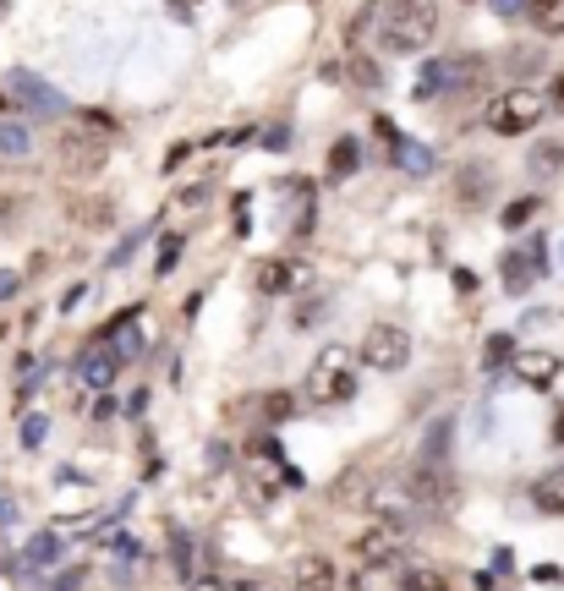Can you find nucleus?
I'll return each mask as SVG.
<instances>
[{
  "label": "nucleus",
  "instance_id": "nucleus-2",
  "mask_svg": "<svg viewBox=\"0 0 564 591\" xmlns=\"http://www.w3.org/2000/svg\"><path fill=\"white\" fill-rule=\"evenodd\" d=\"M307 400L334 411V405H351L356 400V356L345 345H324L313 373H307Z\"/></svg>",
  "mask_w": 564,
  "mask_h": 591
},
{
  "label": "nucleus",
  "instance_id": "nucleus-27",
  "mask_svg": "<svg viewBox=\"0 0 564 591\" xmlns=\"http://www.w3.org/2000/svg\"><path fill=\"white\" fill-rule=\"evenodd\" d=\"M537 209H542V198H515V203L504 209V231H520V225H526Z\"/></svg>",
  "mask_w": 564,
  "mask_h": 591
},
{
  "label": "nucleus",
  "instance_id": "nucleus-13",
  "mask_svg": "<svg viewBox=\"0 0 564 591\" xmlns=\"http://www.w3.org/2000/svg\"><path fill=\"white\" fill-rule=\"evenodd\" d=\"M121 367H127V362H121L110 345H89V351H83V362H78V378H83L89 389H105Z\"/></svg>",
  "mask_w": 564,
  "mask_h": 591
},
{
  "label": "nucleus",
  "instance_id": "nucleus-14",
  "mask_svg": "<svg viewBox=\"0 0 564 591\" xmlns=\"http://www.w3.org/2000/svg\"><path fill=\"white\" fill-rule=\"evenodd\" d=\"M367 504H373V515H378L384 525H395V531L411 520V493H406V482H400V487H378Z\"/></svg>",
  "mask_w": 564,
  "mask_h": 591
},
{
  "label": "nucleus",
  "instance_id": "nucleus-46",
  "mask_svg": "<svg viewBox=\"0 0 564 591\" xmlns=\"http://www.w3.org/2000/svg\"><path fill=\"white\" fill-rule=\"evenodd\" d=\"M203 591H214V586H203ZM220 591H225V586H220Z\"/></svg>",
  "mask_w": 564,
  "mask_h": 591
},
{
  "label": "nucleus",
  "instance_id": "nucleus-29",
  "mask_svg": "<svg viewBox=\"0 0 564 591\" xmlns=\"http://www.w3.org/2000/svg\"><path fill=\"white\" fill-rule=\"evenodd\" d=\"M171 564H176V575H181V586H187V580H192V536H187V531L171 542Z\"/></svg>",
  "mask_w": 564,
  "mask_h": 591
},
{
  "label": "nucleus",
  "instance_id": "nucleus-33",
  "mask_svg": "<svg viewBox=\"0 0 564 591\" xmlns=\"http://www.w3.org/2000/svg\"><path fill=\"white\" fill-rule=\"evenodd\" d=\"M285 143H291V127H285V121L263 127V149H269V154H285Z\"/></svg>",
  "mask_w": 564,
  "mask_h": 591
},
{
  "label": "nucleus",
  "instance_id": "nucleus-6",
  "mask_svg": "<svg viewBox=\"0 0 564 591\" xmlns=\"http://www.w3.org/2000/svg\"><path fill=\"white\" fill-rule=\"evenodd\" d=\"M7 94L23 105V110H39V116H61L67 110V94L61 88H50L45 78H34V72H7Z\"/></svg>",
  "mask_w": 564,
  "mask_h": 591
},
{
  "label": "nucleus",
  "instance_id": "nucleus-12",
  "mask_svg": "<svg viewBox=\"0 0 564 591\" xmlns=\"http://www.w3.org/2000/svg\"><path fill=\"white\" fill-rule=\"evenodd\" d=\"M406 493H411V504H422V509H444V504H449V482H444L438 465H416V471L406 476Z\"/></svg>",
  "mask_w": 564,
  "mask_h": 591
},
{
  "label": "nucleus",
  "instance_id": "nucleus-26",
  "mask_svg": "<svg viewBox=\"0 0 564 591\" xmlns=\"http://www.w3.org/2000/svg\"><path fill=\"white\" fill-rule=\"evenodd\" d=\"M345 78H351L356 88H367V94H373V88H384V72H378V67H373L367 56H351V67H345Z\"/></svg>",
  "mask_w": 564,
  "mask_h": 591
},
{
  "label": "nucleus",
  "instance_id": "nucleus-30",
  "mask_svg": "<svg viewBox=\"0 0 564 591\" xmlns=\"http://www.w3.org/2000/svg\"><path fill=\"white\" fill-rule=\"evenodd\" d=\"M263 416H269V422H291V416H296V400H291L285 389H274V394L263 400Z\"/></svg>",
  "mask_w": 564,
  "mask_h": 591
},
{
  "label": "nucleus",
  "instance_id": "nucleus-9",
  "mask_svg": "<svg viewBox=\"0 0 564 591\" xmlns=\"http://www.w3.org/2000/svg\"><path fill=\"white\" fill-rule=\"evenodd\" d=\"M356 564H395L400 558V531L395 525H367L356 542H351Z\"/></svg>",
  "mask_w": 564,
  "mask_h": 591
},
{
  "label": "nucleus",
  "instance_id": "nucleus-28",
  "mask_svg": "<svg viewBox=\"0 0 564 591\" xmlns=\"http://www.w3.org/2000/svg\"><path fill=\"white\" fill-rule=\"evenodd\" d=\"M45 438H50V416H23V449H45Z\"/></svg>",
  "mask_w": 564,
  "mask_h": 591
},
{
  "label": "nucleus",
  "instance_id": "nucleus-1",
  "mask_svg": "<svg viewBox=\"0 0 564 591\" xmlns=\"http://www.w3.org/2000/svg\"><path fill=\"white\" fill-rule=\"evenodd\" d=\"M378 39L389 56H422L438 39V0H384Z\"/></svg>",
  "mask_w": 564,
  "mask_h": 591
},
{
  "label": "nucleus",
  "instance_id": "nucleus-32",
  "mask_svg": "<svg viewBox=\"0 0 564 591\" xmlns=\"http://www.w3.org/2000/svg\"><path fill=\"white\" fill-rule=\"evenodd\" d=\"M83 575H89V569H83V564H72V569H61V575H56L50 586H39V591H78V586H83Z\"/></svg>",
  "mask_w": 564,
  "mask_h": 591
},
{
  "label": "nucleus",
  "instance_id": "nucleus-7",
  "mask_svg": "<svg viewBox=\"0 0 564 591\" xmlns=\"http://www.w3.org/2000/svg\"><path fill=\"white\" fill-rule=\"evenodd\" d=\"M105 159H110V149H105L99 138H83V132H67V138H61V170H67V176L89 181V176L105 170Z\"/></svg>",
  "mask_w": 564,
  "mask_h": 591
},
{
  "label": "nucleus",
  "instance_id": "nucleus-38",
  "mask_svg": "<svg viewBox=\"0 0 564 591\" xmlns=\"http://www.w3.org/2000/svg\"><path fill=\"white\" fill-rule=\"evenodd\" d=\"M493 7H498L504 17H526V0H493Z\"/></svg>",
  "mask_w": 564,
  "mask_h": 591
},
{
  "label": "nucleus",
  "instance_id": "nucleus-41",
  "mask_svg": "<svg viewBox=\"0 0 564 591\" xmlns=\"http://www.w3.org/2000/svg\"><path fill=\"white\" fill-rule=\"evenodd\" d=\"M143 405H149V389H138V394L127 400V416H143Z\"/></svg>",
  "mask_w": 564,
  "mask_h": 591
},
{
  "label": "nucleus",
  "instance_id": "nucleus-24",
  "mask_svg": "<svg viewBox=\"0 0 564 591\" xmlns=\"http://www.w3.org/2000/svg\"><path fill=\"white\" fill-rule=\"evenodd\" d=\"M515 362V340L509 334H487V345H482V373H504Z\"/></svg>",
  "mask_w": 564,
  "mask_h": 591
},
{
  "label": "nucleus",
  "instance_id": "nucleus-23",
  "mask_svg": "<svg viewBox=\"0 0 564 591\" xmlns=\"http://www.w3.org/2000/svg\"><path fill=\"white\" fill-rule=\"evenodd\" d=\"M0 154H7V159H28L34 154V132L23 121H0Z\"/></svg>",
  "mask_w": 564,
  "mask_h": 591
},
{
  "label": "nucleus",
  "instance_id": "nucleus-37",
  "mask_svg": "<svg viewBox=\"0 0 564 591\" xmlns=\"http://www.w3.org/2000/svg\"><path fill=\"white\" fill-rule=\"evenodd\" d=\"M17 285H23V280H17L12 269H0V302H7V296H17Z\"/></svg>",
  "mask_w": 564,
  "mask_h": 591
},
{
  "label": "nucleus",
  "instance_id": "nucleus-35",
  "mask_svg": "<svg viewBox=\"0 0 564 591\" xmlns=\"http://www.w3.org/2000/svg\"><path fill=\"white\" fill-rule=\"evenodd\" d=\"M138 247H143V231H138V236H127V241H121V247H116V252H110V263H116V269H121V263H127V258H132V252H138Z\"/></svg>",
  "mask_w": 564,
  "mask_h": 591
},
{
  "label": "nucleus",
  "instance_id": "nucleus-44",
  "mask_svg": "<svg viewBox=\"0 0 564 591\" xmlns=\"http://www.w3.org/2000/svg\"><path fill=\"white\" fill-rule=\"evenodd\" d=\"M553 110H564V78L553 83Z\"/></svg>",
  "mask_w": 564,
  "mask_h": 591
},
{
  "label": "nucleus",
  "instance_id": "nucleus-11",
  "mask_svg": "<svg viewBox=\"0 0 564 591\" xmlns=\"http://www.w3.org/2000/svg\"><path fill=\"white\" fill-rule=\"evenodd\" d=\"M559 373H564V362H559L553 351H526V356H515V378H520L526 389H553Z\"/></svg>",
  "mask_w": 564,
  "mask_h": 591
},
{
  "label": "nucleus",
  "instance_id": "nucleus-21",
  "mask_svg": "<svg viewBox=\"0 0 564 591\" xmlns=\"http://www.w3.org/2000/svg\"><path fill=\"white\" fill-rule=\"evenodd\" d=\"M61 558H67V542H61L56 531L34 536V542H28V553H23V564H28V569H50V564H61Z\"/></svg>",
  "mask_w": 564,
  "mask_h": 591
},
{
  "label": "nucleus",
  "instance_id": "nucleus-36",
  "mask_svg": "<svg viewBox=\"0 0 564 591\" xmlns=\"http://www.w3.org/2000/svg\"><path fill=\"white\" fill-rule=\"evenodd\" d=\"M116 411H121V405H116V400H110V394H99V400H94V422H110V416H116Z\"/></svg>",
  "mask_w": 564,
  "mask_h": 591
},
{
  "label": "nucleus",
  "instance_id": "nucleus-45",
  "mask_svg": "<svg viewBox=\"0 0 564 591\" xmlns=\"http://www.w3.org/2000/svg\"><path fill=\"white\" fill-rule=\"evenodd\" d=\"M7 214H12V198H7V192H0V220H7Z\"/></svg>",
  "mask_w": 564,
  "mask_h": 591
},
{
  "label": "nucleus",
  "instance_id": "nucleus-25",
  "mask_svg": "<svg viewBox=\"0 0 564 591\" xmlns=\"http://www.w3.org/2000/svg\"><path fill=\"white\" fill-rule=\"evenodd\" d=\"M181 252H187V236H181V231H171V236L160 241V269H154V274H160V280H171V274H176V263H181Z\"/></svg>",
  "mask_w": 564,
  "mask_h": 591
},
{
  "label": "nucleus",
  "instance_id": "nucleus-20",
  "mask_svg": "<svg viewBox=\"0 0 564 591\" xmlns=\"http://www.w3.org/2000/svg\"><path fill=\"white\" fill-rule=\"evenodd\" d=\"M389 159H395L406 176H427V170H433V149H427V143H416V138H400Z\"/></svg>",
  "mask_w": 564,
  "mask_h": 591
},
{
  "label": "nucleus",
  "instance_id": "nucleus-31",
  "mask_svg": "<svg viewBox=\"0 0 564 591\" xmlns=\"http://www.w3.org/2000/svg\"><path fill=\"white\" fill-rule=\"evenodd\" d=\"M78 220H83V225H110V220H116V203H110V198H105V203H78Z\"/></svg>",
  "mask_w": 564,
  "mask_h": 591
},
{
  "label": "nucleus",
  "instance_id": "nucleus-18",
  "mask_svg": "<svg viewBox=\"0 0 564 591\" xmlns=\"http://www.w3.org/2000/svg\"><path fill=\"white\" fill-rule=\"evenodd\" d=\"M324 170H329V181H351V176L362 170V143H356V138H340V143L329 149V165H324Z\"/></svg>",
  "mask_w": 564,
  "mask_h": 591
},
{
  "label": "nucleus",
  "instance_id": "nucleus-3",
  "mask_svg": "<svg viewBox=\"0 0 564 591\" xmlns=\"http://www.w3.org/2000/svg\"><path fill=\"white\" fill-rule=\"evenodd\" d=\"M482 72H487L482 56H444V61H427L422 78H416V99H438V94L449 99V94H466V88L482 83Z\"/></svg>",
  "mask_w": 564,
  "mask_h": 591
},
{
  "label": "nucleus",
  "instance_id": "nucleus-40",
  "mask_svg": "<svg viewBox=\"0 0 564 591\" xmlns=\"http://www.w3.org/2000/svg\"><path fill=\"white\" fill-rule=\"evenodd\" d=\"M455 291H477V274L471 269H455Z\"/></svg>",
  "mask_w": 564,
  "mask_h": 591
},
{
  "label": "nucleus",
  "instance_id": "nucleus-17",
  "mask_svg": "<svg viewBox=\"0 0 564 591\" xmlns=\"http://www.w3.org/2000/svg\"><path fill=\"white\" fill-rule=\"evenodd\" d=\"M449 438H455V422H449V416H438V422L427 427L422 449H416V454H422L416 465H438V471H444V460H449Z\"/></svg>",
  "mask_w": 564,
  "mask_h": 591
},
{
  "label": "nucleus",
  "instance_id": "nucleus-15",
  "mask_svg": "<svg viewBox=\"0 0 564 591\" xmlns=\"http://www.w3.org/2000/svg\"><path fill=\"white\" fill-rule=\"evenodd\" d=\"M487 192H493V170H482V165H466V170H460V181H455V198H460V209H482V203H487Z\"/></svg>",
  "mask_w": 564,
  "mask_h": 591
},
{
  "label": "nucleus",
  "instance_id": "nucleus-42",
  "mask_svg": "<svg viewBox=\"0 0 564 591\" xmlns=\"http://www.w3.org/2000/svg\"><path fill=\"white\" fill-rule=\"evenodd\" d=\"M209 465H231V449L225 444H209Z\"/></svg>",
  "mask_w": 564,
  "mask_h": 591
},
{
  "label": "nucleus",
  "instance_id": "nucleus-34",
  "mask_svg": "<svg viewBox=\"0 0 564 591\" xmlns=\"http://www.w3.org/2000/svg\"><path fill=\"white\" fill-rule=\"evenodd\" d=\"M192 159V143H171V154H165V170H181Z\"/></svg>",
  "mask_w": 564,
  "mask_h": 591
},
{
  "label": "nucleus",
  "instance_id": "nucleus-39",
  "mask_svg": "<svg viewBox=\"0 0 564 591\" xmlns=\"http://www.w3.org/2000/svg\"><path fill=\"white\" fill-rule=\"evenodd\" d=\"M176 198H181V203H187V209H198V203H203V198H209V187H187V192H176Z\"/></svg>",
  "mask_w": 564,
  "mask_h": 591
},
{
  "label": "nucleus",
  "instance_id": "nucleus-22",
  "mask_svg": "<svg viewBox=\"0 0 564 591\" xmlns=\"http://www.w3.org/2000/svg\"><path fill=\"white\" fill-rule=\"evenodd\" d=\"M526 170H531L537 181L559 176V170H564V143H553V138H548V143H537V149L526 154Z\"/></svg>",
  "mask_w": 564,
  "mask_h": 591
},
{
  "label": "nucleus",
  "instance_id": "nucleus-16",
  "mask_svg": "<svg viewBox=\"0 0 564 591\" xmlns=\"http://www.w3.org/2000/svg\"><path fill=\"white\" fill-rule=\"evenodd\" d=\"M531 504H537L542 515H564V465H553V471H542V476L531 482Z\"/></svg>",
  "mask_w": 564,
  "mask_h": 591
},
{
  "label": "nucleus",
  "instance_id": "nucleus-10",
  "mask_svg": "<svg viewBox=\"0 0 564 591\" xmlns=\"http://www.w3.org/2000/svg\"><path fill=\"white\" fill-rule=\"evenodd\" d=\"M285 591H334V564H329L324 553H302V558L291 564Z\"/></svg>",
  "mask_w": 564,
  "mask_h": 591
},
{
  "label": "nucleus",
  "instance_id": "nucleus-19",
  "mask_svg": "<svg viewBox=\"0 0 564 591\" xmlns=\"http://www.w3.org/2000/svg\"><path fill=\"white\" fill-rule=\"evenodd\" d=\"M537 274H542V269L531 263V252H504V291H509V296H526Z\"/></svg>",
  "mask_w": 564,
  "mask_h": 591
},
{
  "label": "nucleus",
  "instance_id": "nucleus-5",
  "mask_svg": "<svg viewBox=\"0 0 564 591\" xmlns=\"http://www.w3.org/2000/svg\"><path fill=\"white\" fill-rule=\"evenodd\" d=\"M411 362V334L400 329V323H373L367 334H362V367H373V373H400Z\"/></svg>",
  "mask_w": 564,
  "mask_h": 591
},
{
  "label": "nucleus",
  "instance_id": "nucleus-43",
  "mask_svg": "<svg viewBox=\"0 0 564 591\" xmlns=\"http://www.w3.org/2000/svg\"><path fill=\"white\" fill-rule=\"evenodd\" d=\"M12 520H17V504H12V498H0V525H12Z\"/></svg>",
  "mask_w": 564,
  "mask_h": 591
},
{
  "label": "nucleus",
  "instance_id": "nucleus-4",
  "mask_svg": "<svg viewBox=\"0 0 564 591\" xmlns=\"http://www.w3.org/2000/svg\"><path fill=\"white\" fill-rule=\"evenodd\" d=\"M542 110H548V105H542L531 88H509V94H498V99L487 105L482 121H487L493 138H520V132H531V127L542 121Z\"/></svg>",
  "mask_w": 564,
  "mask_h": 591
},
{
  "label": "nucleus",
  "instance_id": "nucleus-8",
  "mask_svg": "<svg viewBox=\"0 0 564 591\" xmlns=\"http://www.w3.org/2000/svg\"><path fill=\"white\" fill-rule=\"evenodd\" d=\"M313 280V269L302 263V258H263L258 269H252V285L263 291V296H285V291H302Z\"/></svg>",
  "mask_w": 564,
  "mask_h": 591
}]
</instances>
